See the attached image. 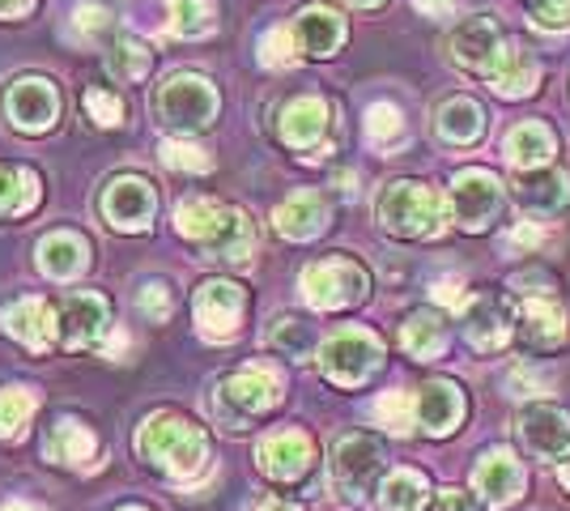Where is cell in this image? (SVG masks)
I'll list each match as a JSON object with an SVG mask.
<instances>
[{"label": "cell", "instance_id": "46", "mask_svg": "<svg viewBox=\"0 0 570 511\" xmlns=\"http://www.w3.org/2000/svg\"><path fill=\"white\" fill-rule=\"evenodd\" d=\"M528 18L541 30H570V0H528Z\"/></svg>", "mask_w": 570, "mask_h": 511}, {"label": "cell", "instance_id": "35", "mask_svg": "<svg viewBox=\"0 0 570 511\" xmlns=\"http://www.w3.org/2000/svg\"><path fill=\"white\" fill-rule=\"evenodd\" d=\"M209 261H226V265H243L252 252H256V226L247 222V214H238L235 209V218H230V226L217 235L209 247H200Z\"/></svg>", "mask_w": 570, "mask_h": 511}, {"label": "cell", "instance_id": "16", "mask_svg": "<svg viewBox=\"0 0 570 511\" xmlns=\"http://www.w3.org/2000/svg\"><path fill=\"white\" fill-rule=\"evenodd\" d=\"M328 124H333V107L324 98H289L282 107V116H277V137L289 149H315L328 137Z\"/></svg>", "mask_w": 570, "mask_h": 511}, {"label": "cell", "instance_id": "37", "mask_svg": "<svg viewBox=\"0 0 570 511\" xmlns=\"http://www.w3.org/2000/svg\"><path fill=\"white\" fill-rule=\"evenodd\" d=\"M366 141L375 149L404 146V116L396 102H375V107L366 111Z\"/></svg>", "mask_w": 570, "mask_h": 511}, {"label": "cell", "instance_id": "13", "mask_svg": "<svg viewBox=\"0 0 570 511\" xmlns=\"http://www.w3.org/2000/svg\"><path fill=\"white\" fill-rule=\"evenodd\" d=\"M256 461H261L264 478H273V482H298V478H307L311 464H315V443L303 431H273V435L261 439Z\"/></svg>", "mask_w": 570, "mask_h": 511}, {"label": "cell", "instance_id": "23", "mask_svg": "<svg viewBox=\"0 0 570 511\" xmlns=\"http://www.w3.org/2000/svg\"><path fill=\"white\" fill-rule=\"evenodd\" d=\"M328 218H333V209H328V200L320 193H294L285 205H277V214H273L277 235L294 239V244L315 239V235L328 226Z\"/></svg>", "mask_w": 570, "mask_h": 511}, {"label": "cell", "instance_id": "44", "mask_svg": "<svg viewBox=\"0 0 570 511\" xmlns=\"http://www.w3.org/2000/svg\"><path fill=\"white\" fill-rule=\"evenodd\" d=\"M86 111L98 128H119L124 124V98L111 86H90L86 90Z\"/></svg>", "mask_w": 570, "mask_h": 511}, {"label": "cell", "instance_id": "42", "mask_svg": "<svg viewBox=\"0 0 570 511\" xmlns=\"http://www.w3.org/2000/svg\"><path fill=\"white\" fill-rule=\"evenodd\" d=\"M111 26H116V18H111V9H107V4L86 0V4H77V9H72V35H77V39H86V43H95V39H102V35H111Z\"/></svg>", "mask_w": 570, "mask_h": 511}, {"label": "cell", "instance_id": "41", "mask_svg": "<svg viewBox=\"0 0 570 511\" xmlns=\"http://www.w3.org/2000/svg\"><path fill=\"white\" fill-rule=\"evenodd\" d=\"M294 60H298L294 30H289V26H273V30H264V39H261V65L264 69H289Z\"/></svg>", "mask_w": 570, "mask_h": 511}, {"label": "cell", "instance_id": "49", "mask_svg": "<svg viewBox=\"0 0 570 511\" xmlns=\"http://www.w3.org/2000/svg\"><path fill=\"white\" fill-rule=\"evenodd\" d=\"M464 277H439L434 282V294H439V303H452V307H464L469 298H464Z\"/></svg>", "mask_w": 570, "mask_h": 511}, {"label": "cell", "instance_id": "53", "mask_svg": "<svg viewBox=\"0 0 570 511\" xmlns=\"http://www.w3.org/2000/svg\"><path fill=\"white\" fill-rule=\"evenodd\" d=\"M354 9H375V4H383V0H350Z\"/></svg>", "mask_w": 570, "mask_h": 511}, {"label": "cell", "instance_id": "20", "mask_svg": "<svg viewBox=\"0 0 570 511\" xmlns=\"http://www.w3.org/2000/svg\"><path fill=\"white\" fill-rule=\"evenodd\" d=\"M107 328H111V307L98 294H72L60 307V341L69 350H90L107 337Z\"/></svg>", "mask_w": 570, "mask_h": 511}, {"label": "cell", "instance_id": "4", "mask_svg": "<svg viewBox=\"0 0 570 511\" xmlns=\"http://www.w3.org/2000/svg\"><path fill=\"white\" fill-rule=\"evenodd\" d=\"M282 401V380L268 366H243L235 375H226L214 392V414L226 426H243L247 417L268 414Z\"/></svg>", "mask_w": 570, "mask_h": 511}, {"label": "cell", "instance_id": "1", "mask_svg": "<svg viewBox=\"0 0 570 511\" xmlns=\"http://www.w3.org/2000/svg\"><path fill=\"white\" fill-rule=\"evenodd\" d=\"M137 452H141V461L154 464L158 473L188 482V478H196V473L205 469V461H209V439H205L200 426H191L188 417L158 414L141 422V431H137Z\"/></svg>", "mask_w": 570, "mask_h": 511}, {"label": "cell", "instance_id": "31", "mask_svg": "<svg viewBox=\"0 0 570 511\" xmlns=\"http://www.w3.org/2000/svg\"><path fill=\"white\" fill-rule=\"evenodd\" d=\"M401 345H404V354H413V358H422V363L439 358V354L448 350V320L439 316V312H430V307L413 312L401 328Z\"/></svg>", "mask_w": 570, "mask_h": 511}, {"label": "cell", "instance_id": "51", "mask_svg": "<svg viewBox=\"0 0 570 511\" xmlns=\"http://www.w3.org/2000/svg\"><path fill=\"white\" fill-rule=\"evenodd\" d=\"M413 4H417V13H426V18H452L460 0H413Z\"/></svg>", "mask_w": 570, "mask_h": 511}, {"label": "cell", "instance_id": "27", "mask_svg": "<svg viewBox=\"0 0 570 511\" xmlns=\"http://www.w3.org/2000/svg\"><path fill=\"white\" fill-rule=\"evenodd\" d=\"M515 196H520L523 209H532V214H558V209L570 200L567 170H549V167L520 170V179H515Z\"/></svg>", "mask_w": 570, "mask_h": 511}, {"label": "cell", "instance_id": "17", "mask_svg": "<svg viewBox=\"0 0 570 511\" xmlns=\"http://www.w3.org/2000/svg\"><path fill=\"white\" fill-rule=\"evenodd\" d=\"M520 337L528 350H558L570 337V316L558 294H528L520 316Z\"/></svg>", "mask_w": 570, "mask_h": 511}, {"label": "cell", "instance_id": "34", "mask_svg": "<svg viewBox=\"0 0 570 511\" xmlns=\"http://www.w3.org/2000/svg\"><path fill=\"white\" fill-rule=\"evenodd\" d=\"M167 30L179 39H205L217 30L214 0H167Z\"/></svg>", "mask_w": 570, "mask_h": 511}, {"label": "cell", "instance_id": "9", "mask_svg": "<svg viewBox=\"0 0 570 511\" xmlns=\"http://www.w3.org/2000/svg\"><path fill=\"white\" fill-rule=\"evenodd\" d=\"M154 214H158V196L137 175H119L102 188V218H107L111 230L137 235L154 222Z\"/></svg>", "mask_w": 570, "mask_h": 511}, {"label": "cell", "instance_id": "5", "mask_svg": "<svg viewBox=\"0 0 570 511\" xmlns=\"http://www.w3.org/2000/svg\"><path fill=\"white\" fill-rule=\"evenodd\" d=\"M383 363V341L366 328H345L320 345V371L336 389H362Z\"/></svg>", "mask_w": 570, "mask_h": 511}, {"label": "cell", "instance_id": "11", "mask_svg": "<svg viewBox=\"0 0 570 511\" xmlns=\"http://www.w3.org/2000/svg\"><path fill=\"white\" fill-rule=\"evenodd\" d=\"M4 116H9L13 128H22V132H48L60 120V95H56V86L43 81V77H22L4 95Z\"/></svg>", "mask_w": 570, "mask_h": 511}, {"label": "cell", "instance_id": "25", "mask_svg": "<svg viewBox=\"0 0 570 511\" xmlns=\"http://www.w3.org/2000/svg\"><path fill=\"white\" fill-rule=\"evenodd\" d=\"M43 452H48L51 464L81 469V464H90L98 456V439L86 422H77V417H60V422L48 431V439H43Z\"/></svg>", "mask_w": 570, "mask_h": 511}, {"label": "cell", "instance_id": "26", "mask_svg": "<svg viewBox=\"0 0 570 511\" xmlns=\"http://www.w3.org/2000/svg\"><path fill=\"white\" fill-rule=\"evenodd\" d=\"M485 81H490V90H494V95L523 98L541 86V65H537V56H532V51L507 43L502 56H499V65H494V73L485 77Z\"/></svg>", "mask_w": 570, "mask_h": 511}, {"label": "cell", "instance_id": "29", "mask_svg": "<svg viewBox=\"0 0 570 511\" xmlns=\"http://www.w3.org/2000/svg\"><path fill=\"white\" fill-rule=\"evenodd\" d=\"M553 146H558V141H553L549 124H541V120H523L507 132V158H511V167H520V170L549 167Z\"/></svg>", "mask_w": 570, "mask_h": 511}, {"label": "cell", "instance_id": "3", "mask_svg": "<svg viewBox=\"0 0 570 511\" xmlns=\"http://www.w3.org/2000/svg\"><path fill=\"white\" fill-rule=\"evenodd\" d=\"M371 294V273L350 256H328L303 268V298L315 312H345Z\"/></svg>", "mask_w": 570, "mask_h": 511}, {"label": "cell", "instance_id": "48", "mask_svg": "<svg viewBox=\"0 0 570 511\" xmlns=\"http://www.w3.org/2000/svg\"><path fill=\"white\" fill-rule=\"evenodd\" d=\"M541 392H546V375H537L532 366L511 371V396H541Z\"/></svg>", "mask_w": 570, "mask_h": 511}, {"label": "cell", "instance_id": "32", "mask_svg": "<svg viewBox=\"0 0 570 511\" xmlns=\"http://www.w3.org/2000/svg\"><path fill=\"white\" fill-rule=\"evenodd\" d=\"M39 175L30 167H0V218H22L39 205Z\"/></svg>", "mask_w": 570, "mask_h": 511}, {"label": "cell", "instance_id": "57", "mask_svg": "<svg viewBox=\"0 0 570 511\" xmlns=\"http://www.w3.org/2000/svg\"><path fill=\"white\" fill-rule=\"evenodd\" d=\"M119 511H145V508H119Z\"/></svg>", "mask_w": 570, "mask_h": 511}, {"label": "cell", "instance_id": "2", "mask_svg": "<svg viewBox=\"0 0 570 511\" xmlns=\"http://www.w3.org/2000/svg\"><path fill=\"white\" fill-rule=\"evenodd\" d=\"M375 218L387 235H401V239H434L443 230V200L430 193L426 184L417 179H396L387 184L375 200Z\"/></svg>", "mask_w": 570, "mask_h": 511}, {"label": "cell", "instance_id": "47", "mask_svg": "<svg viewBox=\"0 0 570 511\" xmlns=\"http://www.w3.org/2000/svg\"><path fill=\"white\" fill-rule=\"evenodd\" d=\"M426 511H481V503H476L473 494H464V490H439Z\"/></svg>", "mask_w": 570, "mask_h": 511}, {"label": "cell", "instance_id": "36", "mask_svg": "<svg viewBox=\"0 0 570 511\" xmlns=\"http://www.w3.org/2000/svg\"><path fill=\"white\" fill-rule=\"evenodd\" d=\"M268 345L285 358H307L315 350V333L298 316H277L268 324Z\"/></svg>", "mask_w": 570, "mask_h": 511}, {"label": "cell", "instance_id": "8", "mask_svg": "<svg viewBox=\"0 0 570 511\" xmlns=\"http://www.w3.org/2000/svg\"><path fill=\"white\" fill-rule=\"evenodd\" d=\"M448 209H452V222L460 230L481 235V230H490V222L499 218L502 184L481 167L460 170L452 179V193H448Z\"/></svg>", "mask_w": 570, "mask_h": 511}, {"label": "cell", "instance_id": "22", "mask_svg": "<svg viewBox=\"0 0 570 511\" xmlns=\"http://www.w3.org/2000/svg\"><path fill=\"white\" fill-rule=\"evenodd\" d=\"M289 30H294L298 51L311 56V60H328V56H336V48L345 43V18H341L336 9H328V4H307V9L294 18Z\"/></svg>", "mask_w": 570, "mask_h": 511}, {"label": "cell", "instance_id": "45", "mask_svg": "<svg viewBox=\"0 0 570 511\" xmlns=\"http://www.w3.org/2000/svg\"><path fill=\"white\" fill-rule=\"evenodd\" d=\"M163 163L170 170H196V175H205V170L214 167V158L205 154L200 146H191V141H163Z\"/></svg>", "mask_w": 570, "mask_h": 511}, {"label": "cell", "instance_id": "14", "mask_svg": "<svg viewBox=\"0 0 570 511\" xmlns=\"http://www.w3.org/2000/svg\"><path fill=\"white\" fill-rule=\"evenodd\" d=\"M502 30L494 18H469V22L460 26L452 35V60L460 65V69H469V73H481V77H490L494 73V65H499V56H502Z\"/></svg>", "mask_w": 570, "mask_h": 511}, {"label": "cell", "instance_id": "28", "mask_svg": "<svg viewBox=\"0 0 570 511\" xmlns=\"http://www.w3.org/2000/svg\"><path fill=\"white\" fill-rule=\"evenodd\" d=\"M39 268L56 282H72V277H81L90 268V244L81 235H72V230H56L39 244Z\"/></svg>", "mask_w": 570, "mask_h": 511}, {"label": "cell", "instance_id": "52", "mask_svg": "<svg viewBox=\"0 0 570 511\" xmlns=\"http://www.w3.org/2000/svg\"><path fill=\"white\" fill-rule=\"evenodd\" d=\"M247 511H303V508H298V503H285V499H273V494H268V499H256V503H252Z\"/></svg>", "mask_w": 570, "mask_h": 511}, {"label": "cell", "instance_id": "39", "mask_svg": "<svg viewBox=\"0 0 570 511\" xmlns=\"http://www.w3.org/2000/svg\"><path fill=\"white\" fill-rule=\"evenodd\" d=\"M375 417L392 435H409L417 426V405H413L409 392H383L380 401H375Z\"/></svg>", "mask_w": 570, "mask_h": 511}, {"label": "cell", "instance_id": "12", "mask_svg": "<svg viewBox=\"0 0 570 511\" xmlns=\"http://www.w3.org/2000/svg\"><path fill=\"white\" fill-rule=\"evenodd\" d=\"M460 324H464V341L481 354H490V350L507 345L511 328H515V316H511V303L499 298V294H473L460 307Z\"/></svg>", "mask_w": 570, "mask_h": 511}, {"label": "cell", "instance_id": "7", "mask_svg": "<svg viewBox=\"0 0 570 511\" xmlns=\"http://www.w3.org/2000/svg\"><path fill=\"white\" fill-rule=\"evenodd\" d=\"M217 90L205 77H170L158 95V116L163 124H170L175 132H205L217 120Z\"/></svg>", "mask_w": 570, "mask_h": 511}, {"label": "cell", "instance_id": "6", "mask_svg": "<svg viewBox=\"0 0 570 511\" xmlns=\"http://www.w3.org/2000/svg\"><path fill=\"white\" fill-rule=\"evenodd\" d=\"M383 473V448L371 435H345L333 448V490L341 503H362Z\"/></svg>", "mask_w": 570, "mask_h": 511}, {"label": "cell", "instance_id": "19", "mask_svg": "<svg viewBox=\"0 0 570 511\" xmlns=\"http://www.w3.org/2000/svg\"><path fill=\"white\" fill-rule=\"evenodd\" d=\"M473 487L490 508H511L523 490V464L515 461V452H507V448H490V452L476 461Z\"/></svg>", "mask_w": 570, "mask_h": 511}, {"label": "cell", "instance_id": "18", "mask_svg": "<svg viewBox=\"0 0 570 511\" xmlns=\"http://www.w3.org/2000/svg\"><path fill=\"white\" fill-rule=\"evenodd\" d=\"M0 324H4L9 337L22 341L26 350L43 354V350H51L56 333H60V312H51L43 298H18V303H9L0 312Z\"/></svg>", "mask_w": 570, "mask_h": 511}, {"label": "cell", "instance_id": "15", "mask_svg": "<svg viewBox=\"0 0 570 511\" xmlns=\"http://www.w3.org/2000/svg\"><path fill=\"white\" fill-rule=\"evenodd\" d=\"M520 439L537 461H562L570 452V414L558 405H532L520 414Z\"/></svg>", "mask_w": 570, "mask_h": 511}, {"label": "cell", "instance_id": "40", "mask_svg": "<svg viewBox=\"0 0 570 511\" xmlns=\"http://www.w3.org/2000/svg\"><path fill=\"white\" fill-rule=\"evenodd\" d=\"M149 65H154V51L145 48V43H137V39H124V43L111 48V73L119 81H141L149 73Z\"/></svg>", "mask_w": 570, "mask_h": 511}, {"label": "cell", "instance_id": "50", "mask_svg": "<svg viewBox=\"0 0 570 511\" xmlns=\"http://www.w3.org/2000/svg\"><path fill=\"white\" fill-rule=\"evenodd\" d=\"M541 247L546 244V230H541V222H520L515 230H511V247Z\"/></svg>", "mask_w": 570, "mask_h": 511}, {"label": "cell", "instance_id": "38", "mask_svg": "<svg viewBox=\"0 0 570 511\" xmlns=\"http://www.w3.org/2000/svg\"><path fill=\"white\" fill-rule=\"evenodd\" d=\"M35 396L26 389H0V439H18L30 426Z\"/></svg>", "mask_w": 570, "mask_h": 511}, {"label": "cell", "instance_id": "55", "mask_svg": "<svg viewBox=\"0 0 570 511\" xmlns=\"http://www.w3.org/2000/svg\"><path fill=\"white\" fill-rule=\"evenodd\" d=\"M0 511H35V508H26V503H9V508H0Z\"/></svg>", "mask_w": 570, "mask_h": 511}, {"label": "cell", "instance_id": "33", "mask_svg": "<svg viewBox=\"0 0 570 511\" xmlns=\"http://www.w3.org/2000/svg\"><path fill=\"white\" fill-rule=\"evenodd\" d=\"M380 503H383V511H426L430 482L417 469H396V473L383 478Z\"/></svg>", "mask_w": 570, "mask_h": 511}, {"label": "cell", "instance_id": "54", "mask_svg": "<svg viewBox=\"0 0 570 511\" xmlns=\"http://www.w3.org/2000/svg\"><path fill=\"white\" fill-rule=\"evenodd\" d=\"M562 487L570 490V456H567V464H562Z\"/></svg>", "mask_w": 570, "mask_h": 511}, {"label": "cell", "instance_id": "30", "mask_svg": "<svg viewBox=\"0 0 570 511\" xmlns=\"http://www.w3.org/2000/svg\"><path fill=\"white\" fill-rule=\"evenodd\" d=\"M481 132H485V111H481V102L460 95V98H448V102L439 107V137H443L448 146H476Z\"/></svg>", "mask_w": 570, "mask_h": 511}, {"label": "cell", "instance_id": "21", "mask_svg": "<svg viewBox=\"0 0 570 511\" xmlns=\"http://www.w3.org/2000/svg\"><path fill=\"white\" fill-rule=\"evenodd\" d=\"M413 405H417V426L426 435L443 439L452 435L460 426V417H464V392L452 380H430V384L413 392Z\"/></svg>", "mask_w": 570, "mask_h": 511}, {"label": "cell", "instance_id": "43", "mask_svg": "<svg viewBox=\"0 0 570 511\" xmlns=\"http://www.w3.org/2000/svg\"><path fill=\"white\" fill-rule=\"evenodd\" d=\"M137 312H141L149 324H167L170 312H175V294H170L167 282H141V291H137Z\"/></svg>", "mask_w": 570, "mask_h": 511}, {"label": "cell", "instance_id": "56", "mask_svg": "<svg viewBox=\"0 0 570 511\" xmlns=\"http://www.w3.org/2000/svg\"><path fill=\"white\" fill-rule=\"evenodd\" d=\"M4 13H9V0H0V18H4Z\"/></svg>", "mask_w": 570, "mask_h": 511}, {"label": "cell", "instance_id": "24", "mask_svg": "<svg viewBox=\"0 0 570 511\" xmlns=\"http://www.w3.org/2000/svg\"><path fill=\"white\" fill-rule=\"evenodd\" d=\"M230 218H235L230 205L209 200V196H191V200H184V205L175 209V230H179L184 239H191V244L209 247L217 235L230 226Z\"/></svg>", "mask_w": 570, "mask_h": 511}, {"label": "cell", "instance_id": "10", "mask_svg": "<svg viewBox=\"0 0 570 511\" xmlns=\"http://www.w3.org/2000/svg\"><path fill=\"white\" fill-rule=\"evenodd\" d=\"M247 312V294L235 282H205L191 298V316L200 324V333L209 341H226L238 333Z\"/></svg>", "mask_w": 570, "mask_h": 511}]
</instances>
